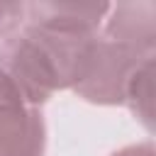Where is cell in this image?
Instances as JSON below:
<instances>
[{
	"mask_svg": "<svg viewBox=\"0 0 156 156\" xmlns=\"http://www.w3.org/2000/svg\"><path fill=\"white\" fill-rule=\"evenodd\" d=\"M102 37L124 44L139 54H154L156 49V2H117L102 22Z\"/></svg>",
	"mask_w": 156,
	"mask_h": 156,
	"instance_id": "277c9868",
	"label": "cell"
},
{
	"mask_svg": "<svg viewBox=\"0 0 156 156\" xmlns=\"http://www.w3.org/2000/svg\"><path fill=\"white\" fill-rule=\"evenodd\" d=\"M46 124L41 107H32L0 73V156H44Z\"/></svg>",
	"mask_w": 156,
	"mask_h": 156,
	"instance_id": "3957f363",
	"label": "cell"
},
{
	"mask_svg": "<svg viewBox=\"0 0 156 156\" xmlns=\"http://www.w3.org/2000/svg\"><path fill=\"white\" fill-rule=\"evenodd\" d=\"M110 156H156V154H154L151 139H146V141H136V144L122 146L119 151H115V154H110Z\"/></svg>",
	"mask_w": 156,
	"mask_h": 156,
	"instance_id": "ba28073f",
	"label": "cell"
},
{
	"mask_svg": "<svg viewBox=\"0 0 156 156\" xmlns=\"http://www.w3.org/2000/svg\"><path fill=\"white\" fill-rule=\"evenodd\" d=\"M110 2H27V24L71 34H100Z\"/></svg>",
	"mask_w": 156,
	"mask_h": 156,
	"instance_id": "5b68a950",
	"label": "cell"
},
{
	"mask_svg": "<svg viewBox=\"0 0 156 156\" xmlns=\"http://www.w3.org/2000/svg\"><path fill=\"white\" fill-rule=\"evenodd\" d=\"M98 34H71L22 24L0 44V73L32 105L41 107L58 90H73L93 56Z\"/></svg>",
	"mask_w": 156,
	"mask_h": 156,
	"instance_id": "6da1fadb",
	"label": "cell"
},
{
	"mask_svg": "<svg viewBox=\"0 0 156 156\" xmlns=\"http://www.w3.org/2000/svg\"><path fill=\"white\" fill-rule=\"evenodd\" d=\"M124 105L151 134L154 132V54L144 56L132 71L124 90Z\"/></svg>",
	"mask_w": 156,
	"mask_h": 156,
	"instance_id": "8992f818",
	"label": "cell"
},
{
	"mask_svg": "<svg viewBox=\"0 0 156 156\" xmlns=\"http://www.w3.org/2000/svg\"><path fill=\"white\" fill-rule=\"evenodd\" d=\"M144 56L149 54H139L124 44L110 41L102 34H98L90 63L80 83L73 88V93L90 105H105V107L124 105L127 80Z\"/></svg>",
	"mask_w": 156,
	"mask_h": 156,
	"instance_id": "7a4b0ae2",
	"label": "cell"
},
{
	"mask_svg": "<svg viewBox=\"0 0 156 156\" xmlns=\"http://www.w3.org/2000/svg\"><path fill=\"white\" fill-rule=\"evenodd\" d=\"M27 22V2H0V39L12 37Z\"/></svg>",
	"mask_w": 156,
	"mask_h": 156,
	"instance_id": "52a82bcc",
	"label": "cell"
}]
</instances>
